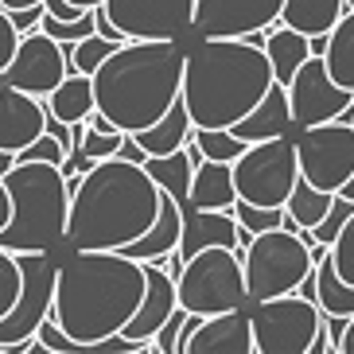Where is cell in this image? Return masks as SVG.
Instances as JSON below:
<instances>
[{
  "mask_svg": "<svg viewBox=\"0 0 354 354\" xmlns=\"http://www.w3.org/2000/svg\"><path fill=\"white\" fill-rule=\"evenodd\" d=\"M145 296V261L121 250H74L55 269L51 319L71 335V354L117 335Z\"/></svg>",
  "mask_w": 354,
  "mask_h": 354,
  "instance_id": "cell-1",
  "label": "cell"
},
{
  "mask_svg": "<svg viewBox=\"0 0 354 354\" xmlns=\"http://www.w3.org/2000/svg\"><path fill=\"white\" fill-rule=\"evenodd\" d=\"M71 210H66L63 241L74 250H121L152 226L160 210V187L145 164L121 156L94 160L90 171L66 179Z\"/></svg>",
  "mask_w": 354,
  "mask_h": 354,
  "instance_id": "cell-2",
  "label": "cell"
},
{
  "mask_svg": "<svg viewBox=\"0 0 354 354\" xmlns=\"http://www.w3.org/2000/svg\"><path fill=\"white\" fill-rule=\"evenodd\" d=\"M272 86V66L261 47L245 39L198 35L191 51H183L179 102L191 117V129H230L257 105Z\"/></svg>",
  "mask_w": 354,
  "mask_h": 354,
  "instance_id": "cell-3",
  "label": "cell"
},
{
  "mask_svg": "<svg viewBox=\"0 0 354 354\" xmlns=\"http://www.w3.org/2000/svg\"><path fill=\"white\" fill-rule=\"evenodd\" d=\"M183 47L179 39H125L90 74L94 109L121 133H140L179 97Z\"/></svg>",
  "mask_w": 354,
  "mask_h": 354,
  "instance_id": "cell-4",
  "label": "cell"
},
{
  "mask_svg": "<svg viewBox=\"0 0 354 354\" xmlns=\"http://www.w3.org/2000/svg\"><path fill=\"white\" fill-rule=\"evenodd\" d=\"M8 191V222L0 226V250H55L66 234L71 187L59 164L16 160L4 171Z\"/></svg>",
  "mask_w": 354,
  "mask_h": 354,
  "instance_id": "cell-5",
  "label": "cell"
},
{
  "mask_svg": "<svg viewBox=\"0 0 354 354\" xmlns=\"http://www.w3.org/2000/svg\"><path fill=\"white\" fill-rule=\"evenodd\" d=\"M312 238L308 230H288L272 226L261 230L245 241L241 250V272H245V296L253 300H269V296H284L296 292V284L312 272Z\"/></svg>",
  "mask_w": 354,
  "mask_h": 354,
  "instance_id": "cell-6",
  "label": "cell"
},
{
  "mask_svg": "<svg viewBox=\"0 0 354 354\" xmlns=\"http://www.w3.org/2000/svg\"><path fill=\"white\" fill-rule=\"evenodd\" d=\"M176 300L191 315H218L234 308H250L241 253L226 245H207L191 253L176 277Z\"/></svg>",
  "mask_w": 354,
  "mask_h": 354,
  "instance_id": "cell-7",
  "label": "cell"
},
{
  "mask_svg": "<svg viewBox=\"0 0 354 354\" xmlns=\"http://www.w3.org/2000/svg\"><path fill=\"white\" fill-rule=\"evenodd\" d=\"M230 176H234V195L238 198L257 203V207H284L292 183L300 179L296 148H292L288 136L253 140V145H245V152L230 164Z\"/></svg>",
  "mask_w": 354,
  "mask_h": 354,
  "instance_id": "cell-8",
  "label": "cell"
},
{
  "mask_svg": "<svg viewBox=\"0 0 354 354\" xmlns=\"http://www.w3.org/2000/svg\"><path fill=\"white\" fill-rule=\"evenodd\" d=\"M250 331L257 354H308L315 331L323 323V312L312 300H304L296 292L269 296V300L250 304Z\"/></svg>",
  "mask_w": 354,
  "mask_h": 354,
  "instance_id": "cell-9",
  "label": "cell"
},
{
  "mask_svg": "<svg viewBox=\"0 0 354 354\" xmlns=\"http://www.w3.org/2000/svg\"><path fill=\"white\" fill-rule=\"evenodd\" d=\"M300 179H308L319 191H339L354 171V125L351 121H319L304 125L292 140Z\"/></svg>",
  "mask_w": 354,
  "mask_h": 354,
  "instance_id": "cell-10",
  "label": "cell"
},
{
  "mask_svg": "<svg viewBox=\"0 0 354 354\" xmlns=\"http://www.w3.org/2000/svg\"><path fill=\"white\" fill-rule=\"evenodd\" d=\"M16 265H20V296L0 315V346L32 339L35 327L51 315L55 300V269L59 265L51 261V250H20Z\"/></svg>",
  "mask_w": 354,
  "mask_h": 354,
  "instance_id": "cell-11",
  "label": "cell"
},
{
  "mask_svg": "<svg viewBox=\"0 0 354 354\" xmlns=\"http://www.w3.org/2000/svg\"><path fill=\"white\" fill-rule=\"evenodd\" d=\"M284 94H288L292 125H300V129L319 125V121H335V117L354 102L351 90H343V86L327 74L319 55H308V59L296 66V74L284 82Z\"/></svg>",
  "mask_w": 354,
  "mask_h": 354,
  "instance_id": "cell-12",
  "label": "cell"
},
{
  "mask_svg": "<svg viewBox=\"0 0 354 354\" xmlns=\"http://www.w3.org/2000/svg\"><path fill=\"white\" fill-rule=\"evenodd\" d=\"M63 74H71L63 43H55L51 35H43L39 28L28 35H20L16 55L8 59V66L0 71V86H16L24 94L47 97L55 86L63 82Z\"/></svg>",
  "mask_w": 354,
  "mask_h": 354,
  "instance_id": "cell-13",
  "label": "cell"
},
{
  "mask_svg": "<svg viewBox=\"0 0 354 354\" xmlns=\"http://www.w3.org/2000/svg\"><path fill=\"white\" fill-rule=\"evenodd\" d=\"M102 8L125 39H179L191 32L195 0H102Z\"/></svg>",
  "mask_w": 354,
  "mask_h": 354,
  "instance_id": "cell-14",
  "label": "cell"
},
{
  "mask_svg": "<svg viewBox=\"0 0 354 354\" xmlns=\"http://www.w3.org/2000/svg\"><path fill=\"white\" fill-rule=\"evenodd\" d=\"M277 20H281V0H195L191 32L241 39L245 32L272 28Z\"/></svg>",
  "mask_w": 354,
  "mask_h": 354,
  "instance_id": "cell-15",
  "label": "cell"
},
{
  "mask_svg": "<svg viewBox=\"0 0 354 354\" xmlns=\"http://www.w3.org/2000/svg\"><path fill=\"white\" fill-rule=\"evenodd\" d=\"M179 354H253L250 312L234 308L218 315H198L195 331L183 339Z\"/></svg>",
  "mask_w": 354,
  "mask_h": 354,
  "instance_id": "cell-16",
  "label": "cell"
},
{
  "mask_svg": "<svg viewBox=\"0 0 354 354\" xmlns=\"http://www.w3.org/2000/svg\"><path fill=\"white\" fill-rule=\"evenodd\" d=\"M253 234L241 230L234 222L230 210H198V207H183V230H179V245L176 257L187 261L191 253L207 250V245H226V250H245V241Z\"/></svg>",
  "mask_w": 354,
  "mask_h": 354,
  "instance_id": "cell-17",
  "label": "cell"
},
{
  "mask_svg": "<svg viewBox=\"0 0 354 354\" xmlns=\"http://www.w3.org/2000/svg\"><path fill=\"white\" fill-rule=\"evenodd\" d=\"M176 304H179L176 300V277L167 269H160L156 261H145V296L136 304V312L129 315V323L121 327V335L133 339V343H148L160 331V323L171 315Z\"/></svg>",
  "mask_w": 354,
  "mask_h": 354,
  "instance_id": "cell-18",
  "label": "cell"
},
{
  "mask_svg": "<svg viewBox=\"0 0 354 354\" xmlns=\"http://www.w3.org/2000/svg\"><path fill=\"white\" fill-rule=\"evenodd\" d=\"M43 102L35 94H24L16 86H0V148L20 152L43 133Z\"/></svg>",
  "mask_w": 354,
  "mask_h": 354,
  "instance_id": "cell-19",
  "label": "cell"
},
{
  "mask_svg": "<svg viewBox=\"0 0 354 354\" xmlns=\"http://www.w3.org/2000/svg\"><path fill=\"white\" fill-rule=\"evenodd\" d=\"M292 129V113H288V94H284L281 82H272L265 94L257 97V105H253L245 117H238L234 125H230V133L238 136V140H245V145H253V140H269V136H284Z\"/></svg>",
  "mask_w": 354,
  "mask_h": 354,
  "instance_id": "cell-20",
  "label": "cell"
},
{
  "mask_svg": "<svg viewBox=\"0 0 354 354\" xmlns=\"http://www.w3.org/2000/svg\"><path fill=\"white\" fill-rule=\"evenodd\" d=\"M179 230H183V203H176L167 191H160V210L152 218V226L136 241L121 245V253L133 261H160L164 253H171L179 245Z\"/></svg>",
  "mask_w": 354,
  "mask_h": 354,
  "instance_id": "cell-21",
  "label": "cell"
},
{
  "mask_svg": "<svg viewBox=\"0 0 354 354\" xmlns=\"http://www.w3.org/2000/svg\"><path fill=\"white\" fill-rule=\"evenodd\" d=\"M234 176H230V164L222 160H207L195 164V176H191L187 187V203L183 207H198V210H230L234 207Z\"/></svg>",
  "mask_w": 354,
  "mask_h": 354,
  "instance_id": "cell-22",
  "label": "cell"
},
{
  "mask_svg": "<svg viewBox=\"0 0 354 354\" xmlns=\"http://www.w3.org/2000/svg\"><path fill=\"white\" fill-rule=\"evenodd\" d=\"M265 59H269L272 66V82H288L292 74H296V66L312 55V47H308V35H300L296 28H288V24H272V32L265 28Z\"/></svg>",
  "mask_w": 354,
  "mask_h": 354,
  "instance_id": "cell-23",
  "label": "cell"
},
{
  "mask_svg": "<svg viewBox=\"0 0 354 354\" xmlns=\"http://www.w3.org/2000/svg\"><path fill=\"white\" fill-rule=\"evenodd\" d=\"M43 109L51 117H59V121H66V125L86 121V117L94 113V82H90V74H82V71L63 74V82L47 94Z\"/></svg>",
  "mask_w": 354,
  "mask_h": 354,
  "instance_id": "cell-24",
  "label": "cell"
},
{
  "mask_svg": "<svg viewBox=\"0 0 354 354\" xmlns=\"http://www.w3.org/2000/svg\"><path fill=\"white\" fill-rule=\"evenodd\" d=\"M346 12V0H281V24L300 35H327Z\"/></svg>",
  "mask_w": 354,
  "mask_h": 354,
  "instance_id": "cell-25",
  "label": "cell"
},
{
  "mask_svg": "<svg viewBox=\"0 0 354 354\" xmlns=\"http://www.w3.org/2000/svg\"><path fill=\"white\" fill-rule=\"evenodd\" d=\"M312 277H315V308H319L323 315H339V319L354 315V284H346L343 277L335 272L331 253L327 250L315 257Z\"/></svg>",
  "mask_w": 354,
  "mask_h": 354,
  "instance_id": "cell-26",
  "label": "cell"
},
{
  "mask_svg": "<svg viewBox=\"0 0 354 354\" xmlns=\"http://www.w3.org/2000/svg\"><path fill=\"white\" fill-rule=\"evenodd\" d=\"M133 136H136V145L145 148L148 156H164V152L183 148V140L191 136V117H187V109H183V102L176 97L160 121H152L148 129H140V133H133Z\"/></svg>",
  "mask_w": 354,
  "mask_h": 354,
  "instance_id": "cell-27",
  "label": "cell"
},
{
  "mask_svg": "<svg viewBox=\"0 0 354 354\" xmlns=\"http://www.w3.org/2000/svg\"><path fill=\"white\" fill-rule=\"evenodd\" d=\"M323 66L335 82L354 94V8H346L335 28L327 32V51H323Z\"/></svg>",
  "mask_w": 354,
  "mask_h": 354,
  "instance_id": "cell-28",
  "label": "cell"
},
{
  "mask_svg": "<svg viewBox=\"0 0 354 354\" xmlns=\"http://www.w3.org/2000/svg\"><path fill=\"white\" fill-rule=\"evenodd\" d=\"M145 171L152 176V183H156L160 191H167L176 203H187V187H191V176H195L187 145L176 148V152H164V156H145Z\"/></svg>",
  "mask_w": 354,
  "mask_h": 354,
  "instance_id": "cell-29",
  "label": "cell"
},
{
  "mask_svg": "<svg viewBox=\"0 0 354 354\" xmlns=\"http://www.w3.org/2000/svg\"><path fill=\"white\" fill-rule=\"evenodd\" d=\"M331 198H335L331 191H319V187H312L308 179H296L288 198H284V226L288 230H312L315 222L327 214Z\"/></svg>",
  "mask_w": 354,
  "mask_h": 354,
  "instance_id": "cell-30",
  "label": "cell"
},
{
  "mask_svg": "<svg viewBox=\"0 0 354 354\" xmlns=\"http://www.w3.org/2000/svg\"><path fill=\"white\" fill-rule=\"evenodd\" d=\"M121 129L113 125V121H105L102 113H90L86 117V129L82 136H78V152H86L90 160H105V156H117V148H121ZM74 152V148H71Z\"/></svg>",
  "mask_w": 354,
  "mask_h": 354,
  "instance_id": "cell-31",
  "label": "cell"
},
{
  "mask_svg": "<svg viewBox=\"0 0 354 354\" xmlns=\"http://www.w3.org/2000/svg\"><path fill=\"white\" fill-rule=\"evenodd\" d=\"M113 47H117L113 39H105V35H97V32H90L86 39H78V43H63L71 71H82V74H94L97 66L105 63V55L113 51Z\"/></svg>",
  "mask_w": 354,
  "mask_h": 354,
  "instance_id": "cell-32",
  "label": "cell"
},
{
  "mask_svg": "<svg viewBox=\"0 0 354 354\" xmlns=\"http://www.w3.org/2000/svg\"><path fill=\"white\" fill-rule=\"evenodd\" d=\"M191 140L207 160H222V164H234L245 152V140H238L230 129H191Z\"/></svg>",
  "mask_w": 354,
  "mask_h": 354,
  "instance_id": "cell-33",
  "label": "cell"
},
{
  "mask_svg": "<svg viewBox=\"0 0 354 354\" xmlns=\"http://www.w3.org/2000/svg\"><path fill=\"white\" fill-rule=\"evenodd\" d=\"M234 222L250 234H261V230H272V226H284V207H257V203H245V198H234L230 207Z\"/></svg>",
  "mask_w": 354,
  "mask_h": 354,
  "instance_id": "cell-34",
  "label": "cell"
},
{
  "mask_svg": "<svg viewBox=\"0 0 354 354\" xmlns=\"http://www.w3.org/2000/svg\"><path fill=\"white\" fill-rule=\"evenodd\" d=\"M327 253H331L335 272H339L346 284H354V210H351V218L339 226V234H335V241L327 245Z\"/></svg>",
  "mask_w": 354,
  "mask_h": 354,
  "instance_id": "cell-35",
  "label": "cell"
},
{
  "mask_svg": "<svg viewBox=\"0 0 354 354\" xmlns=\"http://www.w3.org/2000/svg\"><path fill=\"white\" fill-rule=\"evenodd\" d=\"M351 210H354V203H351V198L335 195V198H331V207H327V214H323V218L315 222L312 230H308V238H312L315 245H331V241H335V234H339V226H343V222L351 218Z\"/></svg>",
  "mask_w": 354,
  "mask_h": 354,
  "instance_id": "cell-36",
  "label": "cell"
},
{
  "mask_svg": "<svg viewBox=\"0 0 354 354\" xmlns=\"http://www.w3.org/2000/svg\"><path fill=\"white\" fill-rule=\"evenodd\" d=\"M16 296H20V265L12 250H0V315L16 304Z\"/></svg>",
  "mask_w": 354,
  "mask_h": 354,
  "instance_id": "cell-37",
  "label": "cell"
},
{
  "mask_svg": "<svg viewBox=\"0 0 354 354\" xmlns=\"http://www.w3.org/2000/svg\"><path fill=\"white\" fill-rule=\"evenodd\" d=\"M183 319H187V308H171V315H167L164 323H160V331L152 335V346H156L160 354H176L179 351V331H183Z\"/></svg>",
  "mask_w": 354,
  "mask_h": 354,
  "instance_id": "cell-38",
  "label": "cell"
},
{
  "mask_svg": "<svg viewBox=\"0 0 354 354\" xmlns=\"http://www.w3.org/2000/svg\"><path fill=\"white\" fill-rule=\"evenodd\" d=\"M63 145L55 140L51 133H39L32 140V145H24L20 152H16V160H43V164H63Z\"/></svg>",
  "mask_w": 354,
  "mask_h": 354,
  "instance_id": "cell-39",
  "label": "cell"
},
{
  "mask_svg": "<svg viewBox=\"0 0 354 354\" xmlns=\"http://www.w3.org/2000/svg\"><path fill=\"white\" fill-rule=\"evenodd\" d=\"M16 43H20V32L12 28L8 12L0 8V71H4V66H8V59L16 55Z\"/></svg>",
  "mask_w": 354,
  "mask_h": 354,
  "instance_id": "cell-40",
  "label": "cell"
},
{
  "mask_svg": "<svg viewBox=\"0 0 354 354\" xmlns=\"http://www.w3.org/2000/svg\"><path fill=\"white\" fill-rule=\"evenodd\" d=\"M39 16H43V0H39V4H28V8H12V12H8L12 28H16L20 35L35 32V28H39Z\"/></svg>",
  "mask_w": 354,
  "mask_h": 354,
  "instance_id": "cell-41",
  "label": "cell"
},
{
  "mask_svg": "<svg viewBox=\"0 0 354 354\" xmlns=\"http://www.w3.org/2000/svg\"><path fill=\"white\" fill-rule=\"evenodd\" d=\"M43 133H51L55 140H59V145H63V152H71L74 148V140H71V125H66V121H59V117H43Z\"/></svg>",
  "mask_w": 354,
  "mask_h": 354,
  "instance_id": "cell-42",
  "label": "cell"
},
{
  "mask_svg": "<svg viewBox=\"0 0 354 354\" xmlns=\"http://www.w3.org/2000/svg\"><path fill=\"white\" fill-rule=\"evenodd\" d=\"M117 156H121V160H133V164H145L148 152L136 145V136H133V133H125V136H121V148H117Z\"/></svg>",
  "mask_w": 354,
  "mask_h": 354,
  "instance_id": "cell-43",
  "label": "cell"
},
{
  "mask_svg": "<svg viewBox=\"0 0 354 354\" xmlns=\"http://www.w3.org/2000/svg\"><path fill=\"white\" fill-rule=\"evenodd\" d=\"M335 351H339V354H354V315H351V319H346L343 335L335 339Z\"/></svg>",
  "mask_w": 354,
  "mask_h": 354,
  "instance_id": "cell-44",
  "label": "cell"
},
{
  "mask_svg": "<svg viewBox=\"0 0 354 354\" xmlns=\"http://www.w3.org/2000/svg\"><path fill=\"white\" fill-rule=\"evenodd\" d=\"M8 222V191H4V179H0V226Z\"/></svg>",
  "mask_w": 354,
  "mask_h": 354,
  "instance_id": "cell-45",
  "label": "cell"
},
{
  "mask_svg": "<svg viewBox=\"0 0 354 354\" xmlns=\"http://www.w3.org/2000/svg\"><path fill=\"white\" fill-rule=\"evenodd\" d=\"M335 195H343V198H351V203H354V171L346 176V183H343L339 191H335Z\"/></svg>",
  "mask_w": 354,
  "mask_h": 354,
  "instance_id": "cell-46",
  "label": "cell"
},
{
  "mask_svg": "<svg viewBox=\"0 0 354 354\" xmlns=\"http://www.w3.org/2000/svg\"><path fill=\"white\" fill-rule=\"evenodd\" d=\"M12 164H16V152H4V148H0V176H4Z\"/></svg>",
  "mask_w": 354,
  "mask_h": 354,
  "instance_id": "cell-47",
  "label": "cell"
},
{
  "mask_svg": "<svg viewBox=\"0 0 354 354\" xmlns=\"http://www.w3.org/2000/svg\"><path fill=\"white\" fill-rule=\"evenodd\" d=\"M74 8H97V4H102V0H71Z\"/></svg>",
  "mask_w": 354,
  "mask_h": 354,
  "instance_id": "cell-48",
  "label": "cell"
},
{
  "mask_svg": "<svg viewBox=\"0 0 354 354\" xmlns=\"http://www.w3.org/2000/svg\"><path fill=\"white\" fill-rule=\"evenodd\" d=\"M346 8H354V0H346Z\"/></svg>",
  "mask_w": 354,
  "mask_h": 354,
  "instance_id": "cell-49",
  "label": "cell"
}]
</instances>
